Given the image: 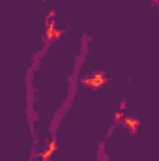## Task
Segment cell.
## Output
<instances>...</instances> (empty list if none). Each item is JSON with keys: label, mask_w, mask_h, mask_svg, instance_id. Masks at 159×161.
<instances>
[{"label": "cell", "mask_w": 159, "mask_h": 161, "mask_svg": "<svg viewBox=\"0 0 159 161\" xmlns=\"http://www.w3.org/2000/svg\"><path fill=\"white\" fill-rule=\"evenodd\" d=\"M105 82H107V77H105V73H101V71H96V73L86 75V77L82 79V84L88 86V88H92V90H99Z\"/></svg>", "instance_id": "1"}, {"label": "cell", "mask_w": 159, "mask_h": 161, "mask_svg": "<svg viewBox=\"0 0 159 161\" xmlns=\"http://www.w3.org/2000/svg\"><path fill=\"white\" fill-rule=\"evenodd\" d=\"M56 148H58V146H56V141H54V139H51V141H49V146H47V150H43L41 158L47 161L51 156H52V154H54V152H56Z\"/></svg>", "instance_id": "3"}, {"label": "cell", "mask_w": 159, "mask_h": 161, "mask_svg": "<svg viewBox=\"0 0 159 161\" xmlns=\"http://www.w3.org/2000/svg\"><path fill=\"white\" fill-rule=\"evenodd\" d=\"M125 124L129 125V129H137V125H139V120H133V118H127Z\"/></svg>", "instance_id": "4"}, {"label": "cell", "mask_w": 159, "mask_h": 161, "mask_svg": "<svg viewBox=\"0 0 159 161\" xmlns=\"http://www.w3.org/2000/svg\"><path fill=\"white\" fill-rule=\"evenodd\" d=\"M58 36H60V30H56V28H54V21H51L49 26H47V30H45V41L56 40Z\"/></svg>", "instance_id": "2"}]
</instances>
